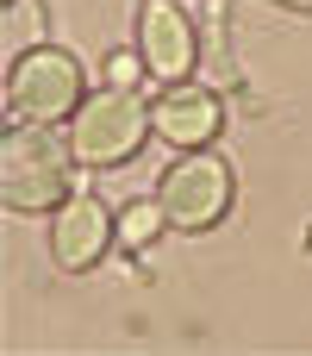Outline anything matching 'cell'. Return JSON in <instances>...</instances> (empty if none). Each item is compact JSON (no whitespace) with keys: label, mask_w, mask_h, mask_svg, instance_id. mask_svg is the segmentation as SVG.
<instances>
[{"label":"cell","mask_w":312,"mask_h":356,"mask_svg":"<svg viewBox=\"0 0 312 356\" xmlns=\"http://www.w3.org/2000/svg\"><path fill=\"white\" fill-rule=\"evenodd\" d=\"M75 194V150L50 125L13 119L0 138V200L13 213H56Z\"/></svg>","instance_id":"obj_1"},{"label":"cell","mask_w":312,"mask_h":356,"mask_svg":"<svg viewBox=\"0 0 312 356\" xmlns=\"http://www.w3.org/2000/svg\"><path fill=\"white\" fill-rule=\"evenodd\" d=\"M150 131H156V125H150V106L138 100V88H100V94H88V100L69 113V125H63L75 163H88V169H119V163H131Z\"/></svg>","instance_id":"obj_2"},{"label":"cell","mask_w":312,"mask_h":356,"mask_svg":"<svg viewBox=\"0 0 312 356\" xmlns=\"http://www.w3.org/2000/svg\"><path fill=\"white\" fill-rule=\"evenodd\" d=\"M88 100V75L69 50L56 44H38L13 63L6 75V119H25V125H69V113Z\"/></svg>","instance_id":"obj_3"},{"label":"cell","mask_w":312,"mask_h":356,"mask_svg":"<svg viewBox=\"0 0 312 356\" xmlns=\"http://www.w3.org/2000/svg\"><path fill=\"white\" fill-rule=\"evenodd\" d=\"M156 200H163V213H169L175 232H213L231 213V163L213 156V150H181L163 169Z\"/></svg>","instance_id":"obj_4"},{"label":"cell","mask_w":312,"mask_h":356,"mask_svg":"<svg viewBox=\"0 0 312 356\" xmlns=\"http://www.w3.org/2000/svg\"><path fill=\"white\" fill-rule=\"evenodd\" d=\"M138 50H144V69L150 81H188L194 63H200V31L188 19L181 0H138Z\"/></svg>","instance_id":"obj_5"},{"label":"cell","mask_w":312,"mask_h":356,"mask_svg":"<svg viewBox=\"0 0 312 356\" xmlns=\"http://www.w3.org/2000/svg\"><path fill=\"white\" fill-rule=\"evenodd\" d=\"M106 250H119V213H106V200L94 194H69L50 213V257L69 275H88Z\"/></svg>","instance_id":"obj_6"},{"label":"cell","mask_w":312,"mask_h":356,"mask_svg":"<svg viewBox=\"0 0 312 356\" xmlns=\"http://www.w3.org/2000/svg\"><path fill=\"white\" fill-rule=\"evenodd\" d=\"M150 125L175 150H206L219 138V125H225V106H219V94H206L194 81H169L163 100H150Z\"/></svg>","instance_id":"obj_7"},{"label":"cell","mask_w":312,"mask_h":356,"mask_svg":"<svg viewBox=\"0 0 312 356\" xmlns=\"http://www.w3.org/2000/svg\"><path fill=\"white\" fill-rule=\"evenodd\" d=\"M163 232H169V213H163V200H156V194H150V200H125V207H119V250H131V257H138V250H150Z\"/></svg>","instance_id":"obj_8"},{"label":"cell","mask_w":312,"mask_h":356,"mask_svg":"<svg viewBox=\"0 0 312 356\" xmlns=\"http://www.w3.org/2000/svg\"><path fill=\"white\" fill-rule=\"evenodd\" d=\"M150 69H144V50H113L106 56V88H138Z\"/></svg>","instance_id":"obj_9"}]
</instances>
